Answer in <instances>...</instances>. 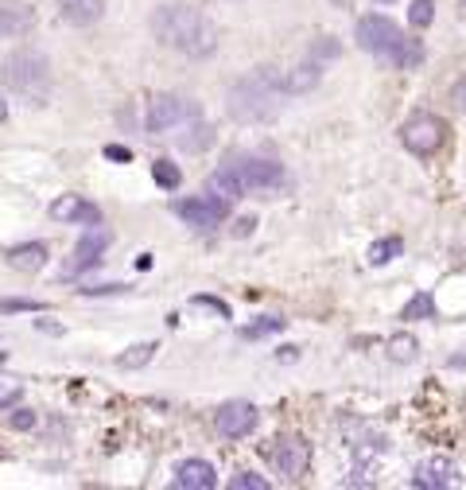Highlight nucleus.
<instances>
[{
    "label": "nucleus",
    "mask_w": 466,
    "mask_h": 490,
    "mask_svg": "<svg viewBox=\"0 0 466 490\" xmlns=\"http://www.w3.org/2000/svg\"><path fill=\"white\" fill-rule=\"evenodd\" d=\"M125 292V285H98V288H82V296H116Z\"/></svg>",
    "instance_id": "f704fd0d"
},
{
    "label": "nucleus",
    "mask_w": 466,
    "mask_h": 490,
    "mask_svg": "<svg viewBox=\"0 0 466 490\" xmlns=\"http://www.w3.org/2000/svg\"><path fill=\"white\" fill-rule=\"evenodd\" d=\"M459 8H462V16H466V0H459Z\"/></svg>",
    "instance_id": "58836bf2"
},
{
    "label": "nucleus",
    "mask_w": 466,
    "mask_h": 490,
    "mask_svg": "<svg viewBox=\"0 0 466 490\" xmlns=\"http://www.w3.org/2000/svg\"><path fill=\"white\" fill-rule=\"evenodd\" d=\"M354 43L366 55H388L400 43V28H396V20L381 16V12H369V16H361L354 24Z\"/></svg>",
    "instance_id": "0eeeda50"
},
{
    "label": "nucleus",
    "mask_w": 466,
    "mask_h": 490,
    "mask_svg": "<svg viewBox=\"0 0 466 490\" xmlns=\"http://www.w3.org/2000/svg\"><path fill=\"white\" fill-rule=\"evenodd\" d=\"M152 354H155V343H136V346H128V354L116 358V366H125V370L148 366V363H152Z\"/></svg>",
    "instance_id": "5701e85b"
},
{
    "label": "nucleus",
    "mask_w": 466,
    "mask_h": 490,
    "mask_svg": "<svg viewBox=\"0 0 466 490\" xmlns=\"http://www.w3.org/2000/svg\"><path fill=\"white\" fill-rule=\"evenodd\" d=\"M451 101H455V109H466V79L451 86Z\"/></svg>",
    "instance_id": "72a5a7b5"
},
{
    "label": "nucleus",
    "mask_w": 466,
    "mask_h": 490,
    "mask_svg": "<svg viewBox=\"0 0 466 490\" xmlns=\"http://www.w3.org/2000/svg\"><path fill=\"white\" fill-rule=\"evenodd\" d=\"M172 211L194 230H218L229 218V203L214 199V195H191V199H179Z\"/></svg>",
    "instance_id": "1a4fd4ad"
},
{
    "label": "nucleus",
    "mask_w": 466,
    "mask_h": 490,
    "mask_svg": "<svg viewBox=\"0 0 466 490\" xmlns=\"http://www.w3.org/2000/svg\"><path fill=\"white\" fill-rule=\"evenodd\" d=\"M109 241L113 238L106 226H86V234L74 245V257L67 261V277H78V273H86V269H94L101 261V253L109 250Z\"/></svg>",
    "instance_id": "9b49d317"
},
{
    "label": "nucleus",
    "mask_w": 466,
    "mask_h": 490,
    "mask_svg": "<svg viewBox=\"0 0 466 490\" xmlns=\"http://www.w3.org/2000/svg\"><path fill=\"white\" fill-rule=\"evenodd\" d=\"M106 156H109V160H121V164H128V160H133V152L121 148V145H109V148H106Z\"/></svg>",
    "instance_id": "c9c22d12"
},
{
    "label": "nucleus",
    "mask_w": 466,
    "mask_h": 490,
    "mask_svg": "<svg viewBox=\"0 0 466 490\" xmlns=\"http://www.w3.org/2000/svg\"><path fill=\"white\" fill-rule=\"evenodd\" d=\"M400 319H435V296L416 292L405 307H400Z\"/></svg>",
    "instance_id": "4be33fe9"
},
{
    "label": "nucleus",
    "mask_w": 466,
    "mask_h": 490,
    "mask_svg": "<svg viewBox=\"0 0 466 490\" xmlns=\"http://www.w3.org/2000/svg\"><path fill=\"white\" fill-rule=\"evenodd\" d=\"M109 0H59V16L70 24V28H89L106 16Z\"/></svg>",
    "instance_id": "a211bd4d"
},
{
    "label": "nucleus",
    "mask_w": 466,
    "mask_h": 490,
    "mask_svg": "<svg viewBox=\"0 0 466 490\" xmlns=\"http://www.w3.org/2000/svg\"><path fill=\"white\" fill-rule=\"evenodd\" d=\"M229 490H268V479H261L256 471H238L229 479Z\"/></svg>",
    "instance_id": "cd10ccee"
},
{
    "label": "nucleus",
    "mask_w": 466,
    "mask_h": 490,
    "mask_svg": "<svg viewBox=\"0 0 466 490\" xmlns=\"http://www.w3.org/2000/svg\"><path fill=\"white\" fill-rule=\"evenodd\" d=\"M8 424H12L16 432H32V429H35V412H32V409H16V412L8 417Z\"/></svg>",
    "instance_id": "2f4dec72"
},
{
    "label": "nucleus",
    "mask_w": 466,
    "mask_h": 490,
    "mask_svg": "<svg viewBox=\"0 0 466 490\" xmlns=\"http://www.w3.org/2000/svg\"><path fill=\"white\" fill-rule=\"evenodd\" d=\"M20 397H23V382H16V378H0V409H16Z\"/></svg>",
    "instance_id": "bb28decb"
},
{
    "label": "nucleus",
    "mask_w": 466,
    "mask_h": 490,
    "mask_svg": "<svg viewBox=\"0 0 466 490\" xmlns=\"http://www.w3.org/2000/svg\"><path fill=\"white\" fill-rule=\"evenodd\" d=\"M400 253H405V241L400 238H377L369 245L366 257H369V265H388V261H396Z\"/></svg>",
    "instance_id": "aec40b11"
},
{
    "label": "nucleus",
    "mask_w": 466,
    "mask_h": 490,
    "mask_svg": "<svg viewBox=\"0 0 466 490\" xmlns=\"http://www.w3.org/2000/svg\"><path fill=\"white\" fill-rule=\"evenodd\" d=\"M400 145H405L412 156H435L439 148L447 145V121L435 118V113H412V118L400 125Z\"/></svg>",
    "instance_id": "39448f33"
},
{
    "label": "nucleus",
    "mask_w": 466,
    "mask_h": 490,
    "mask_svg": "<svg viewBox=\"0 0 466 490\" xmlns=\"http://www.w3.org/2000/svg\"><path fill=\"white\" fill-rule=\"evenodd\" d=\"M0 82L16 98L28 101V106H43L51 98V62L43 51H32V47L12 51V55L0 62Z\"/></svg>",
    "instance_id": "7ed1b4c3"
},
{
    "label": "nucleus",
    "mask_w": 466,
    "mask_h": 490,
    "mask_svg": "<svg viewBox=\"0 0 466 490\" xmlns=\"http://www.w3.org/2000/svg\"><path fill=\"white\" fill-rule=\"evenodd\" d=\"M47 214L62 226H101V206L82 199V195H59L55 203H51Z\"/></svg>",
    "instance_id": "f8f14e48"
},
{
    "label": "nucleus",
    "mask_w": 466,
    "mask_h": 490,
    "mask_svg": "<svg viewBox=\"0 0 466 490\" xmlns=\"http://www.w3.org/2000/svg\"><path fill=\"white\" fill-rule=\"evenodd\" d=\"M385 59L393 62L396 71H416L420 62H424V43H420V40H405V35H400V43L388 51Z\"/></svg>",
    "instance_id": "6ab92c4d"
},
{
    "label": "nucleus",
    "mask_w": 466,
    "mask_h": 490,
    "mask_svg": "<svg viewBox=\"0 0 466 490\" xmlns=\"http://www.w3.org/2000/svg\"><path fill=\"white\" fill-rule=\"evenodd\" d=\"M191 133H194V137H179V145H183L187 152H199V148L210 145V128H206V125L194 121V125H191Z\"/></svg>",
    "instance_id": "c756f323"
},
{
    "label": "nucleus",
    "mask_w": 466,
    "mask_h": 490,
    "mask_svg": "<svg viewBox=\"0 0 466 490\" xmlns=\"http://www.w3.org/2000/svg\"><path fill=\"white\" fill-rule=\"evenodd\" d=\"M334 55H339V40H334V35H322V40L315 43V51H311V59H334Z\"/></svg>",
    "instance_id": "7c9ffc66"
},
{
    "label": "nucleus",
    "mask_w": 466,
    "mask_h": 490,
    "mask_svg": "<svg viewBox=\"0 0 466 490\" xmlns=\"http://www.w3.org/2000/svg\"><path fill=\"white\" fill-rule=\"evenodd\" d=\"M172 483L179 490H214L218 486V471H214V463H206V459H183L175 467Z\"/></svg>",
    "instance_id": "dca6fc26"
},
{
    "label": "nucleus",
    "mask_w": 466,
    "mask_h": 490,
    "mask_svg": "<svg viewBox=\"0 0 466 490\" xmlns=\"http://www.w3.org/2000/svg\"><path fill=\"white\" fill-rule=\"evenodd\" d=\"M152 179H155V187H163V191H179L183 172H179V164H172V160H155L152 164Z\"/></svg>",
    "instance_id": "412c9836"
},
{
    "label": "nucleus",
    "mask_w": 466,
    "mask_h": 490,
    "mask_svg": "<svg viewBox=\"0 0 466 490\" xmlns=\"http://www.w3.org/2000/svg\"><path fill=\"white\" fill-rule=\"evenodd\" d=\"M222 167L233 175V184L241 187V195H249V191H276L284 184V164H276V160L238 156V160H229Z\"/></svg>",
    "instance_id": "423d86ee"
},
{
    "label": "nucleus",
    "mask_w": 466,
    "mask_h": 490,
    "mask_svg": "<svg viewBox=\"0 0 466 490\" xmlns=\"http://www.w3.org/2000/svg\"><path fill=\"white\" fill-rule=\"evenodd\" d=\"M284 324H288L284 316H265V319H256V324L245 327V331H241V339H265V335L284 331Z\"/></svg>",
    "instance_id": "b1692460"
},
{
    "label": "nucleus",
    "mask_w": 466,
    "mask_h": 490,
    "mask_svg": "<svg viewBox=\"0 0 466 490\" xmlns=\"http://www.w3.org/2000/svg\"><path fill=\"white\" fill-rule=\"evenodd\" d=\"M194 304H199V307H210V312H218L222 319H229V304L218 300V296H194Z\"/></svg>",
    "instance_id": "473e14b6"
},
{
    "label": "nucleus",
    "mask_w": 466,
    "mask_h": 490,
    "mask_svg": "<svg viewBox=\"0 0 466 490\" xmlns=\"http://www.w3.org/2000/svg\"><path fill=\"white\" fill-rule=\"evenodd\" d=\"M152 35L187 59H206L218 51V24L191 5H160L152 12Z\"/></svg>",
    "instance_id": "f257e3e1"
},
{
    "label": "nucleus",
    "mask_w": 466,
    "mask_h": 490,
    "mask_svg": "<svg viewBox=\"0 0 466 490\" xmlns=\"http://www.w3.org/2000/svg\"><path fill=\"white\" fill-rule=\"evenodd\" d=\"M256 424H261V412L249 401H226L214 412V429L222 440H245L249 432H256Z\"/></svg>",
    "instance_id": "9d476101"
},
{
    "label": "nucleus",
    "mask_w": 466,
    "mask_h": 490,
    "mask_svg": "<svg viewBox=\"0 0 466 490\" xmlns=\"http://www.w3.org/2000/svg\"><path fill=\"white\" fill-rule=\"evenodd\" d=\"M432 20H435V0H412V8H408V24L412 28H432Z\"/></svg>",
    "instance_id": "a878e982"
},
{
    "label": "nucleus",
    "mask_w": 466,
    "mask_h": 490,
    "mask_svg": "<svg viewBox=\"0 0 466 490\" xmlns=\"http://www.w3.org/2000/svg\"><path fill=\"white\" fill-rule=\"evenodd\" d=\"M253 226H256V218H241V222H238V230H233V234H238V238H245V234H253Z\"/></svg>",
    "instance_id": "e433bc0d"
},
{
    "label": "nucleus",
    "mask_w": 466,
    "mask_h": 490,
    "mask_svg": "<svg viewBox=\"0 0 466 490\" xmlns=\"http://www.w3.org/2000/svg\"><path fill=\"white\" fill-rule=\"evenodd\" d=\"M319 82H322V62L319 59H307V62H295V67H284V98L311 94Z\"/></svg>",
    "instance_id": "2eb2a0df"
},
{
    "label": "nucleus",
    "mask_w": 466,
    "mask_h": 490,
    "mask_svg": "<svg viewBox=\"0 0 466 490\" xmlns=\"http://www.w3.org/2000/svg\"><path fill=\"white\" fill-rule=\"evenodd\" d=\"M377 5H393V0H377Z\"/></svg>",
    "instance_id": "ea45409f"
},
{
    "label": "nucleus",
    "mask_w": 466,
    "mask_h": 490,
    "mask_svg": "<svg viewBox=\"0 0 466 490\" xmlns=\"http://www.w3.org/2000/svg\"><path fill=\"white\" fill-rule=\"evenodd\" d=\"M35 28V8L28 0H0V40H16Z\"/></svg>",
    "instance_id": "ddd939ff"
},
{
    "label": "nucleus",
    "mask_w": 466,
    "mask_h": 490,
    "mask_svg": "<svg viewBox=\"0 0 466 490\" xmlns=\"http://www.w3.org/2000/svg\"><path fill=\"white\" fill-rule=\"evenodd\" d=\"M284 98V67H256L253 74H245L229 86L226 109L233 121H261L276 109V101Z\"/></svg>",
    "instance_id": "f03ea898"
},
{
    "label": "nucleus",
    "mask_w": 466,
    "mask_h": 490,
    "mask_svg": "<svg viewBox=\"0 0 466 490\" xmlns=\"http://www.w3.org/2000/svg\"><path fill=\"white\" fill-rule=\"evenodd\" d=\"M388 358H393V363H412V358H416V339H412V335H393V339H388Z\"/></svg>",
    "instance_id": "393cba45"
},
{
    "label": "nucleus",
    "mask_w": 466,
    "mask_h": 490,
    "mask_svg": "<svg viewBox=\"0 0 466 490\" xmlns=\"http://www.w3.org/2000/svg\"><path fill=\"white\" fill-rule=\"evenodd\" d=\"M0 121H8V101L0 98Z\"/></svg>",
    "instance_id": "4c0bfd02"
},
{
    "label": "nucleus",
    "mask_w": 466,
    "mask_h": 490,
    "mask_svg": "<svg viewBox=\"0 0 466 490\" xmlns=\"http://www.w3.org/2000/svg\"><path fill=\"white\" fill-rule=\"evenodd\" d=\"M191 121H199V106H194L191 98L155 94L148 101V113H144L148 137H172V133H179V128H187Z\"/></svg>",
    "instance_id": "20e7f679"
},
{
    "label": "nucleus",
    "mask_w": 466,
    "mask_h": 490,
    "mask_svg": "<svg viewBox=\"0 0 466 490\" xmlns=\"http://www.w3.org/2000/svg\"><path fill=\"white\" fill-rule=\"evenodd\" d=\"M268 459L276 467V475H284L288 483H300L311 467V444L303 436H280V440H272Z\"/></svg>",
    "instance_id": "6e6552de"
},
{
    "label": "nucleus",
    "mask_w": 466,
    "mask_h": 490,
    "mask_svg": "<svg viewBox=\"0 0 466 490\" xmlns=\"http://www.w3.org/2000/svg\"><path fill=\"white\" fill-rule=\"evenodd\" d=\"M459 483V467L451 459H427L416 467V475H412V486L416 490H447Z\"/></svg>",
    "instance_id": "4468645a"
},
{
    "label": "nucleus",
    "mask_w": 466,
    "mask_h": 490,
    "mask_svg": "<svg viewBox=\"0 0 466 490\" xmlns=\"http://www.w3.org/2000/svg\"><path fill=\"white\" fill-rule=\"evenodd\" d=\"M12 312H43V304L23 300V296H8V300H0V316H12Z\"/></svg>",
    "instance_id": "c85d7f7f"
},
{
    "label": "nucleus",
    "mask_w": 466,
    "mask_h": 490,
    "mask_svg": "<svg viewBox=\"0 0 466 490\" xmlns=\"http://www.w3.org/2000/svg\"><path fill=\"white\" fill-rule=\"evenodd\" d=\"M47 257H51L47 241H20V245H12V250L5 253V261L16 269V273H39V269L47 265Z\"/></svg>",
    "instance_id": "f3484780"
}]
</instances>
